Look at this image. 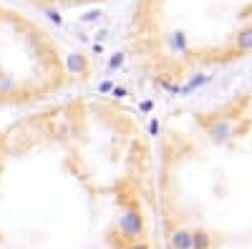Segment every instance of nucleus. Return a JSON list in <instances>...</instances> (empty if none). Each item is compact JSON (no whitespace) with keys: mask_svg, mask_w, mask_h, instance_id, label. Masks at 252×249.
<instances>
[{"mask_svg":"<svg viewBox=\"0 0 252 249\" xmlns=\"http://www.w3.org/2000/svg\"><path fill=\"white\" fill-rule=\"evenodd\" d=\"M174 247H177V249H189V247H192V234L177 232V234H174Z\"/></svg>","mask_w":252,"mask_h":249,"instance_id":"nucleus-3","label":"nucleus"},{"mask_svg":"<svg viewBox=\"0 0 252 249\" xmlns=\"http://www.w3.org/2000/svg\"><path fill=\"white\" fill-rule=\"evenodd\" d=\"M134 249H146V247H144V244H139V247H134Z\"/></svg>","mask_w":252,"mask_h":249,"instance_id":"nucleus-5","label":"nucleus"},{"mask_svg":"<svg viewBox=\"0 0 252 249\" xmlns=\"http://www.w3.org/2000/svg\"><path fill=\"white\" fill-rule=\"evenodd\" d=\"M58 43L33 18L0 3V109L61 91L68 81Z\"/></svg>","mask_w":252,"mask_h":249,"instance_id":"nucleus-1","label":"nucleus"},{"mask_svg":"<svg viewBox=\"0 0 252 249\" xmlns=\"http://www.w3.org/2000/svg\"><path fill=\"white\" fill-rule=\"evenodd\" d=\"M121 229H124L126 234H139V232H141V219H139V214H136V212H126V214L121 217Z\"/></svg>","mask_w":252,"mask_h":249,"instance_id":"nucleus-2","label":"nucleus"},{"mask_svg":"<svg viewBox=\"0 0 252 249\" xmlns=\"http://www.w3.org/2000/svg\"><path fill=\"white\" fill-rule=\"evenodd\" d=\"M192 247H194V249H207V247H209V237H207L204 232L192 234Z\"/></svg>","mask_w":252,"mask_h":249,"instance_id":"nucleus-4","label":"nucleus"}]
</instances>
